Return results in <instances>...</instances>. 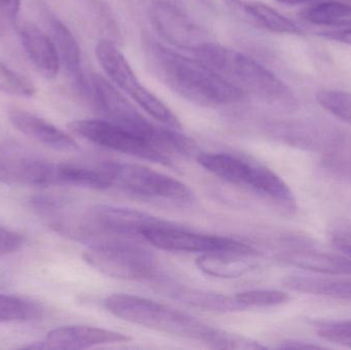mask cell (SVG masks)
<instances>
[{"instance_id":"6da1fadb","label":"cell","mask_w":351,"mask_h":350,"mask_svg":"<svg viewBox=\"0 0 351 350\" xmlns=\"http://www.w3.org/2000/svg\"><path fill=\"white\" fill-rule=\"evenodd\" d=\"M146 59L154 75L182 98L204 107L228 106L245 94L198 59L186 57L156 41L146 47Z\"/></svg>"},{"instance_id":"7a4b0ae2","label":"cell","mask_w":351,"mask_h":350,"mask_svg":"<svg viewBox=\"0 0 351 350\" xmlns=\"http://www.w3.org/2000/svg\"><path fill=\"white\" fill-rule=\"evenodd\" d=\"M194 53L196 59L218 72L245 96L251 95L280 112H294L298 108L293 90L252 58L210 41L200 45Z\"/></svg>"},{"instance_id":"3957f363","label":"cell","mask_w":351,"mask_h":350,"mask_svg":"<svg viewBox=\"0 0 351 350\" xmlns=\"http://www.w3.org/2000/svg\"><path fill=\"white\" fill-rule=\"evenodd\" d=\"M92 92L97 107L107 121L144 138L165 153L191 156L197 151L193 140L172 127H158L150 123L117 90V86L98 74L93 76Z\"/></svg>"},{"instance_id":"277c9868","label":"cell","mask_w":351,"mask_h":350,"mask_svg":"<svg viewBox=\"0 0 351 350\" xmlns=\"http://www.w3.org/2000/svg\"><path fill=\"white\" fill-rule=\"evenodd\" d=\"M104 306L113 316L125 322L182 338L193 339L204 345L214 332V327L194 316L139 296L113 294L104 300Z\"/></svg>"},{"instance_id":"5b68a950","label":"cell","mask_w":351,"mask_h":350,"mask_svg":"<svg viewBox=\"0 0 351 350\" xmlns=\"http://www.w3.org/2000/svg\"><path fill=\"white\" fill-rule=\"evenodd\" d=\"M198 164L222 180L253 191L289 211L296 208V201L290 187L276 172L260 164L235 154L198 153Z\"/></svg>"},{"instance_id":"8992f818","label":"cell","mask_w":351,"mask_h":350,"mask_svg":"<svg viewBox=\"0 0 351 350\" xmlns=\"http://www.w3.org/2000/svg\"><path fill=\"white\" fill-rule=\"evenodd\" d=\"M110 184L119 190L143 197L171 203H191L194 197L184 183L141 164L106 162L99 164Z\"/></svg>"},{"instance_id":"52a82bcc","label":"cell","mask_w":351,"mask_h":350,"mask_svg":"<svg viewBox=\"0 0 351 350\" xmlns=\"http://www.w3.org/2000/svg\"><path fill=\"white\" fill-rule=\"evenodd\" d=\"M84 259L102 275L123 281H147L158 273L156 258L148 251L113 238L90 246Z\"/></svg>"},{"instance_id":"ba28073f","label":"cell","mask_w":351,"mask_h":350,"mask_svg":"<svg viewBox=\"0 0 351 350\" xmlns=\"http://www.w3.org/2000/svg\"><path fill=\"white\" fill-rule=\"evenodd\" d=\"M71 133L100 147L114 150L140 160L172 166L169 154L125 127L107 119H78L68 125Z\"/></svg>"},{"instance_id":"9c48e42d","label":"cell","mask_w":351,"mask_h":350,"mask_svg":"<svg viewBox=\"0 0 351 350\" xmlns=\"http://www.w3.org/2000/svg\"><path fill=\"white\" fill-rule=\"evenodd\" d=\"M58 166L16 144L0 148V182L4 184L57 186Z\"/></svg>"},{"instance_id":"30bf717a","label":"cell","mask_w":351,"mask_h":350,"mask_svg":"<svg viewBox=\"0 0 351 350\" xmlns=\"http://www.w3.org/2000/svg\"><path fill=\"white\" fill-rule=\"evenodd\" d=\"M142 238L152 246L170 252L210 253L216 251H241L258 253L253 247L224 236L195 234L171 224L152 228L142 234Z\"/></svg>"},{"instance_id":"8fae6325","label":"cell","mask_w":351,"mask_h":350,"mask_svg":"<svg viewBox=\"0 0 351 350\" xmlns=\"http://www.w3.org/2000/svg\"><path fill=\"white\" fill-rule=\"evenodd\" d=\"M96 57L113 86L129 95L144 111L156 104L158 97L140 82L125 55L112 41H99Z\"/></svg>"},{"instance_id":"7c38bea8","label":"cell","mask_w":351,"mask_h":350,"mask_svg":"<svg viewBox=\"0 0 351 350\" xmlns=\"http://www.w3.org/2000/svg\"><path fill=\"white\" fill-rule=\"evenodd\" d=\"M152 16L154 27L160 35L180 49L194 53L200 45L208 41L197 25L167 0H158L154 4Z\"/></svg>"},{"instance_id":"4fadbf2b","label":"cell","mask_w":351,"mask_h":350,"mask_svg":"<svg viewBox=\"0 0 351 350\" xmlns=\"http://www.w3.org/2000/svg\"><path fill=\"white\" fill-rule=\"evenodd\" d=\"M131 340L127 335L106 329L88 326H66L47 333L43 342L28 349H84L99 345H117Z\"/></svg>"},{"instance_id":"5bb4252c","label":"cell","mask_w":351,"mask_h":350,"mask_svg":"<svg viewBox=\"0 0 351 350\" xmlns=\"http://www.w3.org/2000/svg\"><path fill=\"white\" fill-rule=\"evenodd\" d=\"M291 244L278 252V259L304 271L332 277H350L351 259L343 254L325 252L307 245Z\"/></svg>"},{"instance_id":"9a60e30c","label":"cell","mask_w":351,"mask_h":350,"mask_svg":"<svg viewBox=\"0 0 351 350\" xmlns=\"http://www.w3.org/2000/svg\"><path fill=\"white\" fill-rule=\"evenodd\" d=\"M19 37L27 58L35 69L47 79L57 77L61 61L53 38L32 23L21 25Z\"/></svg>"},{"instance_id":"2e32d148","label":"cell","mask_w":351,"mask_h":350,"mask_svg":"<svg viewBox=\"0 0 351 350\" xmlns=\"http://www.w3.org/2000/svg\"><path fill=\"white\" fill-rule=\"evenodd\" d=\"M10 121L14 129L39 143L59 151H74L77 143L59 127L41 117L26 111L16 110L10 114Z\"/></svg>"},{"instance_id":"e0dca14e","label":"cell","mask_w":351,"mask_h":350,"mask_svg":"<svg viewBox=\"0 0 351 350\" xmlns=\"http://www.w3.org/2000/svg\"><path fill=\"white\" fill-rule=\"evenodd\" d=\"M258 253L241 251H216L204 253L196 259V265L206 275L218 279H239L256 266Z\"/></svg>"},{"instance_id":"ac0fdd59","label":"cell","mask_w":351,"mask_h":350,"mask_svg":"<svg viewBox=\"0 0 351 350\" xmlns=\"http://www.w3.org/2000/svg\"><path fill=\"white\" fill-rule=\"evenodd\" d=\"M53 40L59 53L61 65L80 88L86 86L82 72V49L70 29L59 18L47 16Z\"/></svg>"},{"instance_id":"d6986e66","label":"cell","mask_w":351,"mask_h":350,"mask_svg":"<svg viewBox=\"0 0 351 350\" xmlns=\"http://www.w3.org/2000/svg\"><path fill=\"white\" fill-rule=\"evenodd\" d=\"M167 293L170 297L186 305L199 310L214 312H237L243 308L234 296L224 295L216 292L204 291L185 286H171L167 288Z\"/></svg>"},{"instance_id":"ffe728a7","label":"cell","mask_w":351,"mask_h":350,"mask_svg":"<svg viewBox=\"0 0 351 350\" xmlns=\"http://www.w3.org/2000/svg\"><path fill=\"white\" fill-rule=\"evenodd\" d=\"M284 284L292 291L351 301V279L344 277L338 279L290 275L285 279Z\"/></svg>"},{"instance_id":"44dd1931","label":"cell","mask_w":351,"mask_h":350,"mask_svg":"<svg viewBox=\"0 0 351 350\" xmlns=\"http://www.w3.org/2000/svg\"><path fill=\"white\" fill-rule=\"evenodd\" d=\"M300 16L311 24L351 28V5L338 1L319 2L301 10Z\"/></svg>"},{"instance_id":"7402d4cb","label":"cell","mask_w":351,"mask_h":350,"mask_svg":"<svg viewBox=\"0 0 351 350\" xmlns=\"http://www.w3.org/2000/svg\"><path fill=\"white\" fill-rule=\"evenodd\" d=\"M243 10L257 21L264 28L271 32L280 34H300L301 29L290 18L282 16L267 4L262 2H245L243 4Z\"/></svg>"},{"instance_id":"603a6c76","label":"cell","mask_w":351,"mask_h":350,"mask_svg":"<svg viewBox=\"0 0 351 350\" xmlns=\"http://www.w3.org/2000/svg\"><path fill=\"white\" fill-rule=\"evenodd\" d=\"M40 316L41 308L34 302L0 294V323L27 322Z\"/></svg>"},{"instance_id":"cb8c5ba5","label":"cell","mask_w":351,"mask_h":350,"mask_svg":"<svg viewBox=\"0 0 351 350\" xmlns=\"http://www.w3.org/2000/svg\"><path fill=\"white\" fill-rule=\"evenodd\" d=\"M235 297L243 310L276 308L287 303L290 300L289 294L278 290H251L241 292L237 294Z\"/></svg>"},{"instance_id":"d4e9b609","label":"cell","mask_w":351,"mask_h":350,"mask_svg":"<svg viewBox=\"0 0 351 350\" xmlns=\"http://www.w3.org/2000/svg\"><path fill=\"white\" fill-rule=\"evenodd\" d=\"M0 92L20 98H31L37 92L34 82L0 63Z\"/></svg>"},{"instance_id":"484cf974","label":"cell","mask_w":351,"mask_h":350,"mask_svg":"<svg viewBox=\"0 0 351 350\" xmlns=\"http://www.w3.org/2000/svg\"><path fill=\"white\" fill-rule=\"evenodd\" d=\"M317 101L324 109L351 125V92L343 90H322Z\"/></svg>"},{"instance_id":"4316f807","label":"cell","mask_w":351,"mask_h":350,"mask_svg":"<svg viewBox=\"0 0 351 350\" xmlns=\"http://www.w3.org/2000/svg\"><path fill=\"white\" fill-rule=\"evenodd\" d=\"M324 164L336 176L351 181V146L334 144L326 153Z\"/></svg>"},{"instance_id":"83f0119b","label":"cell","mask_w":351,"mask_h":350,"mask_svg":"<svg viewBox=\"0 0 351 350\" xmlns=\"http://www.w3.org/2000/svg\"><path fill=\"white\" fill-rule=\"evenodd\" d=\"M208 347L216 349H264L266 347L253 339L247 338L235 333L215 329Z\"/></svg>"},{"instance_id":"f1b7e54d","label":"cell","mask_w":351,"mask_h":350,"mask_svg":"<svg viewBox=\"0 0 351 350\" xmlns=\"http://www.w3.org/2000/svg\"><path fill=\"white\" fill-rule=\"evenodd\" d=\"M317 333L324 340L351 347V320L319 323Z\"/></svg>"},{"instance_id":"f546056e","label":"cell","mask_w":351,"mask_h":350,"mask_svg":"<svg viewBox=\"0 0 351 350\" xmlns=\"http://www.w3.org/2000/svg\"><path fill=\"white\" fill-rule=\"evenodd\" d=\"M329 238L337 250L351 259V223L342 221L334 224L330 227Z\"/></svg>"},{"instance_id":"4dcf8cb0","label":"cell","mask_w":351,"mask_h":350,"mask_svg":"<svg viewBox=\"0 0 351 350\" xmlns=\"http://www.w3.org/2000/svg\"><path fill=\"white\" fill-rule=\"evenodd\" d=\"M22 246V236L0 224V256L16 252Z\"/></svg>"},{"instance_id":"1f68e13d","label":"cell","mask_w":351,"mask_h":350,"mask_svg":"<svg viewBox=\"0 0 351 350\" xmlns=\"http://www.w3.org/2000/svg\"><path fill=\"white\" fill-rule=\"evenodd\" d=\"M20 8L21 0H0V20H14L18 16Z\"/></svg>"},{"instance_id":"d6a6232c","label":"cell","mask_w":351,"mask_h":350,"mask_svg":"<svg viewBox=\"0 0 351 350\" xmlns=\"http://www.w3.org/2000/svg\"><path fill=\"white\" fill-rule=\"evenodd\" d=\"M321 35L326 38L351 45V28L346 30L329 31V32L322 33Z\"/></svg>"},{"instance_id":"836d02e7","label":"cell","mask_w":351,"mask_h":350,"mask_svg":"<svg viewBox=\"0 0 351 350\" xmlns=\"http://www.w3.org/2000/svg\"><path fill=\"white\" fill-rule=\"evenodd\" d=\"M321 345H313V343L304 342V341H286L280 345V349H321Z\"/></svg>"},{"instance_id":"e575fe53","label":"cell","mask_w":351,"mask_h":350,"mask_svg":"<svg viewBox=\"0 0 351 350\" xmlns=\"http://www.w3.org/2000/svg\"><path fill=\"white\" fill-rule=\"evenodd\" d=\"M276 1L285 4H299L302 3V2L305 1H311V0H276Z\"/></svg>"}]
</instances>
